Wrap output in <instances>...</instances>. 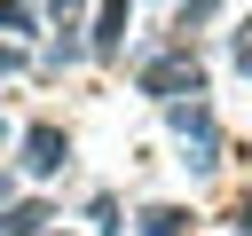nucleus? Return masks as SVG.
<instances>
[{
    "instance_id": "20e7f679",
    "label": "nucleus",
    "mask_w": 252,
    "mask_h": 236,
    "mask_svg": "<svg viewBox=\"0 0 252 236\" xmlns=\"http://www.w3.org/2000/svg\"><path fill=\"white\" fill-rule=\"evenodd\" d=\"M126 24H134V8H126V0H94V24H87V47H94L102 63H118V55H126Z\"/></svg>"
},
{
    "instance_id": "1a4fd4ad",
    "label": "nucleus",
    "mask_w": 252,
    "mask_h": 236,
    "mask_svg": "<svg viewBox=\"0 0 252 236\" xmlns=\"http://www.w3.org/2000/svg\"><path fill=\"white\" fill-rule=\"evenodd\" d=\"M39 8H47L55 24H79V8H87V0H39Z\"/></svg>"
},
{
    "instance_id": "9b49d317",
    "label": "nucleus",
    "mask_w": 252,
    "mask_h": 236,
    "mask_svg": "<svg viewBox=\"0 0 252 236\" xmlns=\"http://www.w3.org/2000/svg\"><path fill=\"white\" fill-rule=\"evenodd\" d=\"M16 63H24V55H16V47H0V79H8V71H16Z\"/></svg>"
},
{
    "instance_id": "6e6552de",
    "label": "nucleus",
    "mask_w": 252,
    "mask_h": 236,
    "mask_svg": "<svg viewBox=\"0 0 252 236\" xmlns=\"http://www.w3.org/2000/svg\"><path fill=\"white\" fill-rule=\"evenodd\" d=\"M213 8H220V0H173V31H197Z\"/></svg>"
},
{
    "instance_id": "7ed1b4c3",
    "label": "nucleus",
    "mask_w": 252,
    "mask_h": 236,
    "mask_svg": "<svg viewBox=\"0 0 252 236\" xmlns=\"http://www.w3.org/2000/svg\"><path fill=\"white\" fill-rule=\"evenodd\" d=\"M63 157H71V134H63L55 118H39V126H24V157H16V165H24L32 181H47V173H63Z\"/></svg>"
},
{
    "instance_id": "f03ea898",
    "label": "nucleus",
    "mask_w": 252,
    "mask_h": 236,
    "mask_svg": "<svg viewBox=\"0 0 252 236\" xmlns=\"http://www.w3.org/2000/svg\"><path fill=\"white\" fill-rule=\"evenodd\" d=\"M173 134H181V149H189V165H213V149H220V134H213V110H205V94H181V102H173Z\"/></svg>"
},
{
    "instance_id": "f8f14e48",
    "label": "nucleus",
    "mask_w": 252,
    "mask_h": 236,
    "mask_svg": "<svg viewBox=\"0 0 252 236\" xmlns=\"http://www.w3.org/2000/svg\"><path fill=\"white\" fill-rule=\"evenodd\" d=\"M39 236H63V228H39Z\"/></svg>"
},
{
    "instance_id": "9d476101",
    "label": "nucleus",
    "mask_w": 252,
    "mask_h": 236,
    "mask_svg": "<svg viewBox=\"0 0 252 236\" xmlns=\"http://www.w3.org/2000/svg\"><path fill=\"white\" fill-rule=\"evenodd\" d=\"M236 71L252 79V16H244V31H236Z\"/></svg>"
},
{
    "instance_id": "0eeeda50",
    "label": "nucleus",
    "mask_w": 252,
    "mask_h": 236,
    "mask_svg": "<svg viewBox=\"0 0 252 236\" xmlns=\"http://www.w3.org/2000/svg\"><path fill=\"white\" fill-rule=\"evenodd\" d=\"M142 236H197V228H189V212H173V205H150V212H142Z\"/></svg>"
},
{
    "instance_id": "39448f33",
    "label": "nucleus",
    "mask_w": 252,
    "mask_h": 236,
    "mask_svg": "<svg viewBox=\"0 0 252 236\" xmlns=\"http://www.w3.org/2000/svg\"><path fill=\"white\" fill-rule=\"evenodd\" d=\"M47 220H55L47 205H8V212H0V236H39Z\"/></svg>"
},
{
    "instance_id": "f257e3e1",
    "label": "nucleus",
    "mask_w": 252,
    "mask_h": 236,
    "mask_svg": "<svg viewBox=\"0 0 252 236\" xmlns=\"http://www.w3.org/2000/svg\"><path fill=\"white\" fill-rule=\"evenodd\" d=\"M134 79H142V94H165V102H181V94H205V63H197L189 31H173L165 47L134 55Z\"/></svg>"
},
{
    "instance_id": "423d86ee",
    "label": "nucleus",
    "mask_w": 252,
    "mask_h": 236,
    "mask_svg": "<svg viewBox=\"0 0 252 236\" xmlns=\"http://www.w3.org/2000/svg\"><path fill=\"white\" fill-rule=\"evenodd\" d=\"M0 31L32 39V31H39V0H0Z\"/></svg>"
}]
</instances>
